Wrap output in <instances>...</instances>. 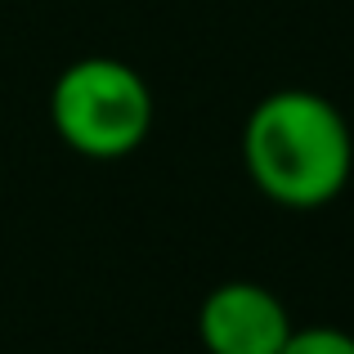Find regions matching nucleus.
I'll return each mask as SVG.
<instances>
[{
    "instance_id": "nucleus-3",
    "label": "nucleus",
    "mask_w": 354,
    "mask_h": 354,
    "mask_svg": "<svg viewBox=\"0 0 354 354\" xmlns=\"http://www.w3.org/2000/svg\"><path fill=\"white\" fill-rule=\"evenodd\" d=\"M292 314L265 283H220L198 310L207 354H283Z\"/></svg>"
},
{
    "instance_id": "nucleus-1",
    "label": "nucleus",
    "mask_w": 354,
    "mask_h": 354,
    "mask_svg": "<svg viewBox=\"0 0 354 354\" xmlns=\"http://www.w3.org/2000/svg\"><path fill=\"white\" fill-rule=\"evenodd\" d=\"M247 175L269 202L292 211H319L346 189L354 139L337 104L314 90H274L242 130Z\"/></svg>"
},
{
    "instance_id": "nucleus-4",
    "label": "nucleus",
    "mask_w": 354,
    "mask_h": 354,
    "mask_svg": "<svg viewBox=\"0 0 354 354\" xmlns=\"http://www.w3.org/2000/svg\"><path fill=\"white\" fill-rule=\"evenodd\" d=\"M283 354H354V337L341 328H301L287 337Z\"/></svg>"
},
{
    "instance_id": "nucleus-2",
    "label": "nucleus",
    "mask_w": 354,
    "mask_h": 354,
    "mask_svg": "<svg viewBox=\"0 0 354 354\" xmlns=\"http://www.w3.org/2000/svg\"><path fill=\"white\" fill-rule=\"evenodd\" d=\"M50 121L68 148L81 157H113L135 153L153 126V95L144 77L121 59H77L59 72L50 90Z\"/></svg>"
}]
</instances>
